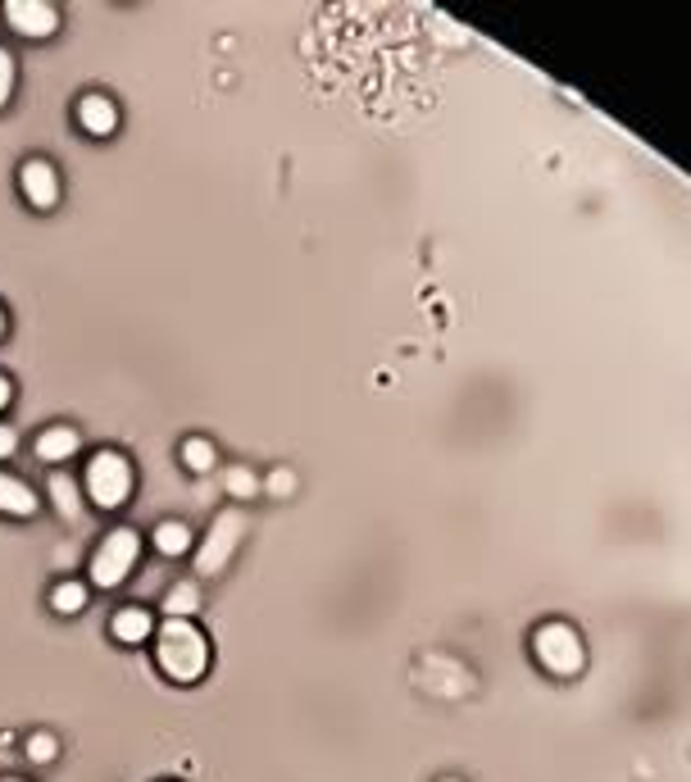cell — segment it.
I'll use <instances>...</instances> for the list:
<instances>
[{
  "mask_svg": "<svg viewBox=\"0 0 691 782\" xmlns=\"http://www.w3.org/2000/svg\"><path fill=\"white\" fill-rule=\"evenodd\" d=\"M156 660L173 683H200L210 669V642L192 619H169L156 633Z\"/></svg>",
  "mask_w": 691,
  "mask_h": 782,
  "instance_id": "cell-1",
  "label": "cell"
},
{
  "mask_svg": "<svg viewBox=\"0 0 691 782\" xmlns=\"http://www.w3.org/2000/svg\"><path fill=\"white\" fill-rule=\"evenodd\" d=\"M87 496L100 510H119L133 496V464H127L119 450H96L87 464Z\"/></svg>",
  "mask_w": 691,
  "mask_h": 782,
  "instance_id": "cell-2",
  "label": "cell"
},
{
  "mask_svg": "<svg viewBox=\"0 0 691 782\" xmlns=\"http://www.w3.org/2000/svg\"><path fill=\"white\" fill-rule=\"evenodd\" d=\"M137 555H141V537L133 533V527H114V533L96 546L91 555V583L96 587H119L127 583V573H133L137 564Z\"/></svg>",
  "mask_w": 691,
  "mask_h": 782,
  "instance_id": "cell-3",
  "label": "cell"
},
{
  "mask_svg": "<svg viewBox=\"0 0 691 782\" xmlns=\"http://www.w3.org/2000/svg\"><path fill=\"white\" fill-rule=\"evenodd\" d=\"M242 537H246V514L242 510H223V514H214V523H210V537L200 542V550H196V573H223L227 564H233V555H237V546H242Z\"/></svg>",
  "mask_w": 691,
  "mask_h": 782,
  "instance_id": "cell-4",
  "label": "cell"
},
{
  "mask_svg": "<svg viewBox=\"0 0 691 782\" xmlns=\"http://www.w3.org/2000/svg\"><path fill=\"white\" fill-rule=\"evenodd\" d=\"M532 650H536V665L546 673H559L569 678L582 669V637L573 633L569 623H542L532 637Z\"/></svg>",
  "mask_w": 691,
  "mask_h": 782,
  "instance_id": "cell-5",
  "label": "cell"
},
{
  "mask_svg": "<svg viewBox=\"0 0 691 782\" xmlns=\"http://www.w3.org/2000/svg\"><path fill=\"white\" fill-rule=\"evenodd\" d=\"M5 18H10V28L18 37H33V41L55 37V28H60V10L46 5V0H10Z\"/></svg>",
  "mask_w": 691,
  "mask_h": 782,
  "instance_id": "cell-6",
  "label": "cell"
},
{
  "mask_svg": "<svg viewBox=\"0 0 691 782\" xmlns=\"http://www.w3.org/2000/svg\"><path fill=\"white\" fill-rule=\"evenodd\" d=\"M18 187H23V200L33 210H55L60 206V173L50 160H28L18 169Z\"/></svg>",
  "mask_w": 691,
  "mask_h": 782,
  "instance_id": "cell-7",
  "label": "cell"
},
{
  "mask_svg": "<svg viewBox=\"0 0 691 782\" xmlns=\"http://www.w3.org/2000/svg\"><path fill=\"white\" fill-rule=\"evenodd\" d=\"M78 123L91 133V137H110L119 128V105L110 96H100V91H87L78 100Z\"/></svg>",
  "mask_w": 691,
  "mask_h": 782,
  "instance_id": "cell-8",
  "label": "cell"
},
{
  "mask_svg": "<svg viewBox=\"0 0 691 782\" xmlns=\"http://www.w3.org/2000/svg\"><path fill=\"white\" fill-rule=\"evenodd\" d=\"M110 633L123 646H141V642H150V633H156V619H150V610H141V605H123V610H114V619H110Z\"/></svg>",
  "mask_w": 691,
  "mask_h": 782,
  "instance_id": "cell-9",
  "label": "cell"
},
{
  "mask_svg": "<svg viewBox=\"0 0 691 782\" xmlns=\"http://www.w3.org/2000/svg\"><path fill=\"white\" fill-rule=\"evenodd\" d=\"M78 427H69V423H55V427H46V433L37 437V460H46V464H64V460H73L78 456Z\"/></svg>",
  "mask_w": 691,
  "mask_h": 782,
  "instance_id": "cell-10",
  "label": "cell"
},
{
  "mask_svg": "<svg viewBox=\"0 0 691 782\" xmlns=\"http://www.w3.org/2000/svg\"><path fill=\"white\" fill-rule=\"evenodd\" d=\"M0 514H14V519L37 514V492L28 483H18V477L0 473Z\"/></svg>",
  "mask_w": 691,
  "mask_h": 782,
  "instance_id": "cell-11",
  "label": "cell"
},
{
  "mask_svg": "<svg viewBox=\"0 0 691 782\" xmlns=\"http://www.w3.org/2000/svg\"><path fill=\"white\" fill-rule=\"evenodd\" d=\"M150 542H156L160 555L177 560V555H187V550H192V527H187V523H177V519H169V523L156 527V537H150Z\"/></svg>",
  "mask_w": 691,
  "mask_h": 782,
  "instance_id": "cell-12",
  "label": "cell"
},
{
  "mask_svg": "<svg viewBox=\"0 0 691 782\" xmlns=\"http://www.w3.org/2000/svg\"><path fill=\"white\" fill-rule=\"evenodd\" d=\"M177 456H183V464H187L192 473H210V469L219 464V450H214V442H205V437H187V442H183V450H177Z\"/></svg>",
  "mask_w": 691,
  "mask_h": 782,
  "instance_id": "cell-13",
  "label": "cell"
},
{
  "mask_svg": "<svg viewBox=\"0 0 691 782\" xmlns=\"http://www.w3.org/2000/svg\"><path fill=\"white\" fill-rule=\"evenodd\" d=\"M50 500H55V510H60L64 519H78V514H83L78 483H73V477H64V473H55V477H50Z\"/></svg>",
  "mask_w": 691,
  "mask_h": 782,
  "instance_id": "cell-14",
  "label": "cell"
},
{
  "mask_svg": "<svg viewBox=\"0 0 691 782\" xmlns=\"http://www.w3.org/2000/svg\"><path fill=\"white\" fill-rule=\"evenodd\" d=\"M200 610V587L196 583H177L169 596H164V615L169 619H192Z\"/></svg>",
  "mask_w": 691,
  "mask_h": 782,
  "instance_id": "cell-15",
  "label": "cell"
},
{
  "mask_svg": "<svg viewBox=\"0 0 691 782\" xmlns=\"http://www.w3.org/2000/svg\"><path fill=\"white\" fill-rule=\"evenodd\" d=\"M223 492L237 496V500H250V496H260V477H255L246 464H227L223 469Z\"/></svg>",
  "mask_w": 691,
  "mask_h": 782,
  "instance_id": "cell-16",
  "label": "cell"
},
{
  "mask_svg": "<svg viewBox=\"0 0 691 782\" xmlns=\"http://www.w3.org/2000/svg\"><path fill=\"white\" fill-rule=\"evenodd\" d=\"M50 605H55V615H78L87 605V587L83 583H60L50 592Z\"/></svg>",
  "mask_w": 691,
  "mask_h": 782,
  "instance_id": "cell-17",
  "label": "cell"
},
{
  "mask_svg": "<svg viewBox=\"0 0 691 782\" xmlns=\"http://www.w3.org/2000/svg\"><path fill=\"white\" fill-rule=\"evenodd\" d=\"M55 755H60L55 733H33V737H28V760H33V765H50Z\"/></svg>",
  "mask_w": 691,
  "mask_h": 782,
  "instance_id": "cell-18",
  "label": "cell"
},
{
  "mask_svg": "<svg viewBox=\"0 0 691 782\" xmlns=\"http://www.w3.org/2000/svg\"><path fill=\"white\" fill-rule=\"evenodd\" d=\"M10 96H14V55L0 46V110L10 105Z\"/></svg>",
  "mask_w": 691,
  "mask_h": 782,
  "instance_id": "cell-19",
  "label": "cell"
},
{
  "mask_svg": "<svg viewBox=\"0 0 691 782\" xmlns=\"http://www.w3.org/2000/svg\"><path fill=\"white\" fill-rule=\"evenodd\" d=\"M269 492H273V496H292V492H296V477H292L287 469H277V473L269 477Z\"/></svg>",
  "mask_w": 691,
  "mask_h": 782,
  "instance_id": "cell-20",
  "label": "cell"
},
{
  "mask_svg": "<svg viewBox=\"0 0 691 782\" xmlns=\"http://www.w3.org/2000/svg\"><path fill=\"white\" fill-rule=\"evenodd\" d=\"M14 450H18V433H14V427L0 423V460H10Z\"/></svg>",
  "mask_w": 691,
  "mask_h": 782,
  "instance_id": "cell-21",
  "label": "cell"
},
{
  "mask_svg": "<svg viewBox=\"0 0 691 782\" xmlns=\"http://www.w3.org/2000/svg\"><path fill=\"white\" fill-rule=\"evenodd\" d=\"M10 396H14V392H10V383H5V377H0V410L10 406Z\"/></svg>",
  "mask_w": 691,
  "mask_h": 782,
  "instance_id": "cell-22",
  "label": "cell"
},
{
  "mask_svg": "<svg viewBox=\"0 0 691 782\" xmlns=\"http://www.w3.org/2000/svg\"><path fill=\"white\" fill-rule=\"evenodd\" d=\"M0 333H5V310H0Z\"/></svg>",
  "mask_w": 691,
  "mask_h": 782,
  "instance_id": "cell-23",
  "label": "cell"
},
{
  "mask_svg": "<svg viewBox=\"0 0 691 782\" xmlns=\"http://www.w3.org/2000/svg\"><path fill=\"white\" fill-rule=\"evenodd\" d=\"M442 782H459V778H442Z\"/></svg>",
  "mask_w": 691,
  "mask_h": 782,
  "instance_id": "cell-24",
  "label": "cell"
},
{
  "mask_svg": "<svg viewBox=\"0 0 691 782\" xmlns=\"http://www.w3.org/2000/svg\"><path fill=\"white\" fill-rule=\"evenodd\" d=\"M5 782H23V778H5Z\"/></svg>",
  "mask_w": 691,
  "mask_h": 782,
  "instance_id": "cell-25",
  "label": "cell"
}]
</instances>
